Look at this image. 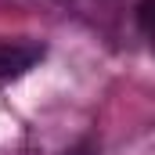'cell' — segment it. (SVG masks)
<instances>
[{"label": "cell", "mask_w": 155, "mask_h": 155, "mask_svg": "<svg viewBox=\"0 0 155 155\" xmlns=\"http://www.w3.org/2000/svg\"><path fill=\"white\" fill-rule=\"evenodd\" d=\"M43 43H29V40H0V83L25 76L33 65L43 61Z\"/></svg>", "instance_id": "6da1fadb"}, {"label": "cell", "mask_w": 155, "mask_h": 155, "mask_svg": "<svg viewBox=\"0 0 155 155\" xmlns=\"http://www.w3.org/2000/svg\"><path fill=\"white\" fill-rule=\"evenodd\" d=\"M137 25L148 36H155V0H141L137 4Z\"/></svg>", "instance_id": "7a4b0ae2"}, {"label": "cell", "mask_w": 155, "mask_h": 155, "mask_svg": "<svg viewBox=\"0 0 155 155\" xmlns=\"http://www.w3.org/2000/svg\"><path fill=\"white\" fill-rule=\"evenodd\" d=\"M65 155H94V148L90 144H79V148H72V152H65Z\"/></svg>", "instance_id": "3957f363"}]
</instances>
